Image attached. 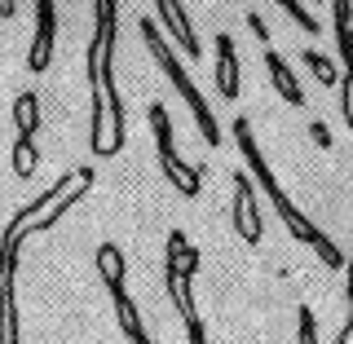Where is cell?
<instances>
[{"instance_id":"18","label":"cell","mask_w":353,"mask_h":344,"mask_svg":"<svg viewBox=\"0 0 353 344\" xmlns=\"http://www.w3.org/2000/svg\"><path fill=\"white\" fill-rule=\"evenodd\" d=\"M301 344H318V323H314V309H301Z\"/></svg>"},{"instance_id":"5","label":"cell","mask_w":353,"mask_h":344,"mask_svg":"<svg viewBox=\"0 0 353 344\" xmlns=\"http://www.w3.org/2000/svg\"><path fill=\"white\" fill-rule=\"evenodd\" d=\"M93 261H97V274H102V283H106V292H110V305H115V318H119V327H124L128 344H154L146 323H141V309L132 305V296H128L124 252H119L115 243H102V247L93 252Z\"/></svg>"},{"instance_id":"15","label":"cell","mask_w":353,"mask_h":344,"mask_svg":"<svg viewBox=\"0 0 353 344\" xmlns=\"http://www.w3.org/2000/svg\"><path fill=\"white\" fill-rule=\"evenodd\" d=\"M274 5H279L283 14L292 18V22H296V27H301V31H305V36H318V18L309 14V9L301 5V0H274Z\"/></svg>"},{"instance_id":"4","label":"cell","mask_w":353,"mask_h":344,"mask_svg":"<svg viewBox=\"0 0 353 344\" xmlns=\"http://www.w3.org/2000/svg\"><path fill=\"white\" fill-rule=\"evenodd\" d=\"M137 31H141V44L150 49V58L159 62V71L172 80V88L181 93V102L190 106V115H194V124H199V137L208 141V146H221V124H216V115H212V106H208V97L199 93V84L185 75V66L176 62V49L168 40H163V31L154 27L150 18H137Z\"/></svg>"},{"instance_id":"13","label":"cell","mask_w":353,"mask_h":344,"mask_svg":"<svg viewBox=\"0 0 353 344\" xmlns=\"http://www.w3.org/2000/svg\"><path fill=\"white\" fill-rule=\"evenodd\" d=\"M265 71H270V80H274V88L283 93V102H287V106H305V102H309V97L301 93V84H296L292 66H287V62H283V53H279V49H270V44H265Z\"/></svg>"},{"instance_id":"7","label":"cell","mask_w":353,"mask_h":344,"mask_svg":"<svg viewBox=\"0 0 353 344\" xmlns=\"http://www.w3.org/2000/svg\"><path fill=\"white\" fill-rule=\"evenodd\" d=\"M14 176L31 181L40 168V97L36 93H18L14 97Z\"/></svg>"},{"instance_id":"16","label":"cell","mask_w":353,"mask_h":344,"mask_svg":"<svg viewBox=\"0 0 353 344\" xmlns=\"http://www.w3.org/2000/svg\"><path fill=\"white\" fill-rule=\"evenodd\" d=\"M181 323H185V340L190 344H208V327H203V318H199V305L181 309Z\"/></svg>"},{"instance_id":"2","label":"cell","mask_w":353,"mask_h":344,"mask_svg":"<svg viewBox=\"0 0 353 344\" xmlns=\"http://www.w3.org/2000/svg\"><path fill=\"white\" fill-rule=\"evenodd\" d=\"M234 141H239V150H243V159H248V168H252V176L261 181V190L270 194V203H274V212H279V221L287 225V234L292 239H301L305 247H314L318 252V261L327 265V270H345V252L331 243L323 230L309 221L301 208L292 203V194L279 185V176H274V168H270V159H265V150L256 146V132H252V124H248V115H239L234 119Z\"/></svg>"},{"instance_id":"1","label":"cell","mask_w":353,"mask_h":344,"mask_svg":"<svg viewBox=\"0 0 353 344\" xmlns=\"http://www.w3.org/2000/svg\"><path fill=\"white\" fill-rule=\"evenodd\" d=\"M115 40H119V0H93V40H88V93H93V124L88 146L97 159L124 150V102L115 93Z\"/></svg>"},{"instance_id":"20","label":"cell","mask_w":353,"mask_h":344,"mask_svg":"<svg viewBox=\"0 0 353 344\" xmlns=\"http://www.w3.org/2000/svg\"><path fill=\"white\" fill-rule=\"evenodd\" d=\"M309 132H314V141H318V146H331V132H327L323 119H314V128H309Z\"/></svg>"},{"instance_id":"19","label":"cell","mask_w":353,"mask_h":344,"mask_svg":"<svg viewBox=\"0 0 353 344\" xmlns=\"http://www.w3.org/2000/svg\"><path fill=\"white\" fill-rule=\"evenodd\" d=\"M248 22H252V31H256V40H265V44H270V27H265V18L256 14V9L248 14Z\"/></svg>"},{"instance_id":"12","label":"cell","mask_w":353,"mask_h":344,"mask_svg":"<svg viewBox=\"0 0 353 344\" xmlns=\"http://www.w3.org/2000/svg\"><path fill=\"white\" fill-rule=\"evenodd\" d=\"M212 49H216V62H212L216 97H221V102H234V97H239V49H234V40H230L225 31H216Z\"/></svg>"},{"instance_id":"10","label":"cell","mask_w":353,"mask_h":344,"mask_svg":"<svg viewBox=\"0 0 353 344\" xmlns=\"http://www.w3.org/2000/svg\"><path fill=\"white\" fill-rule=\"evenodd\" d=\"M234 230L248 247H256L265 239V225H261V208H256V185L248 181V172H234Z\"/></svg>"},{"instance_id":"21","label":"cell","mask_w":353,"mask_h":344,"mask_svg":"<svg viewBox=\"0 0 353 344\" xmlns=\"http://www.w3.org/2000/svg\"><path fill=\"white\" fill-rule=\"evenodd\" d=\"M18 14V5H14V0H0V18H14Z\"/></svg>"},{"instance_id":"8","label":"cell","mask_w":353,"mask_h":344,"mask_svg":"<svg viewBox=\"0 0 353 344\" xmlns=\"http://www.w3.org/2000/svg\"><path fill=\"white\" fill-rule=\"evenodd\" d=\"M331 36L340 53V115L353 128V0H331Z\"/></svg>"},{"instance_id":"6","label":"cell","mask_w":353,"mask_h":344,"mask_svg":"<svg viewBox=\"0 0 353 344\" xmlns=\"http://www.w3.org/2000/svg\"><path fill=\"white\" fill-rule=\"evenodd\" d=\"M146 115H150V128H154L159 168H163V176H168V185H176V194H181V199H199V194H203V168L181 159V150H176V128H172L163 102H150Z\"/></svg>"},{"instance_id":"9","label":"cell","mask_w":353,"mask_h":344,"mask_svg":"<svg viewBox=\"0 0 353 344\" xmlns=\"http://www.w3.org/2000/svg\"><path fill=\"white\" fill-rule=\"evenodd\" d=\"M53 44H58V0H36V36L27 49L31 75H44L53 66Z\"/></svg>"},{"instance_id":"3","label":"cell","mask_w":353,"mask_h":344,"mask_svg":"<svg viewBox=\"0 0 353 344\" xmlns=\"http://www.w3.org/2000/svg\"><path fill=\"white\" fill-rule=\"evenodd\" d=\"M36 234L31 203H22L9 225L0 230V344H22V314H18V256L22 243Z\"/></svg>"},{"instance_id":"11","label":"cell","mask_w":353,"mask_h":344,"mask_svg":"<svg viewBox=\"0 0 353 344\" xmlns=\"http://www.w3.org/2000/svg\"><path fill=\"white\" fill-rule=\"evenodd\" d=\"M154 9H159V22L163 31L176 40V49L185 53V58H203V44H199L194 27H190V14H185L181 0H154Z\"/></svg>"},{"instance_id":"17","label":"cell","mask_w":353,"mask_h":344,"mask_svg":"<svg viewBox=\"0 0 353 344\" xmlns=\"http://www.w3.org/2000/svg\"><path fill=\"white\" fill-rule=\"evenodd\" d=\"M345 270H349V287H345V296H349V323H345V331H340L336 344H353V261H345Z\"/></svg>"},{"instance_id":"14","label":"cell","mask_w":353,"mask_h":344,"mask_svg":"<svg viewBox=\"0 0 353 344\" xmlns=\"http://www.w3.org/2000/svg\"><path fill=\"white\" fill-rule=\"evenodd\" d=\"M301 62L318 75V84H327V88H336V84H340V71H336V66H331V58H323L318 49H305V53H301Z\"/></svg>"}]
</instances>
